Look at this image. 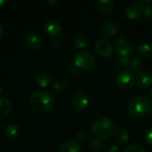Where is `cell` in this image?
<instances>
[{
    "label": "cell",
    "instance_id": "35",
    "mask_svg": "<svg viewBox=\"0 0 152 152\" xmlns=\"http://www.w3.org/2000/svg\"><path fill=\"white\" fill-rule=\"evenodd\" d=\"M150 94H151V97L152 98V89H151V93H150Z\"/></svg>",
    "mask_w": 152,
    "mask_h": 152
},
{
    "label": "cell",
    "instance_id": "14",
    "mask_svg": "<svg viewBox=\"0 0 152 152\" xmlns=\"http://www.w3.org/2000/svg\"><path fill=\"white\" fill-rule=\"evenodd\" d=\"M12 110V102L4 97H0V119L8 117L11 114Z\"/></svg>",
    "mask_w": 152,
    "mask_h": 152
},
{
    "label": "cell",
    "instance_id": "31",
    "mask_svg": "<svg viewBox=\"0 0 152 152\" xmlns=\"http://www.w3.org/2000/svg\"><path fill=\"white\" fill-rule=\"evenodd\" d=\"M108 152H119V149L117 145H111L108 149Z\"/></svg>",
    "mask_w": 152,
    "mask_h": 152
},
{
    "label": "cell",
    "instance_id": "5",
    "mask_svg": "<svg viewBox=\"0 0 152 152\" xmlns=\"http://www.w3.org/2000/svg\"><path fill=\"white\" fill-rule=\"evenodd\" d=\"M135 79V75L131 69H123L116 76V85L121 90H129L134 86Z\"/></svg>",
    "mask_w": 152,
    "mask_h": 152
},
{
    "label": "cell",
    "instance_id": "10",
    "mask_svg": "<svg viewBox=\"0 0 152 152\" xmlns=\"http://www.w3.org/2000/svg\"><path fill=\"white\" fill-rule=\"evenodd\" d=\"M95 51L98 54L106 57L107 59H111L112 57V47L107 40H98L94 45Z\"/></svg>",
    "mask_w": 152,
    "mask_h": 152
},
{
    "label": "cell",
    "instance_id": "12",
    "mask_svg": "<svg viewBox=\"0 0 152 152\" xmlns=\"http://www.w3.org/2000/svg\"><path fill=\"white\" fill-rule=\"evenodd\" d=\"M137 85L142 89H147L152 85V74L149 71H142L137 75Z\"/></svg>",
    "mask_w": 152,
    "mask_h": 152
},
{
    "label": "cell",
    "instance_id": "23",
    "mask_svg": "<svg viewBox=\"0 0 152 152\" xmlns=\"http://www.w3.org/2000/svg\"><path fill=\"white\" fill-rule=\"evenodd\" d=\"M131 63V60L128 57H119L118 60L116 62V67L120 69L121 70L123 69H126L127 67L130 66Z\"/></svg>",
    "mask_w": 152,
    "mask_h": 152
},
{
    "label": "cell",
    "instance_id": "34",
    "mask_svg": "<svg viewBox=\"0 0 152 152\" xmlns=\"http://www.w3.org/2000/svg\"><path fill=\"white\" fill-rule=\"evenodd\" d=\"M2 93V87H1V86H0V94Z\"/></svg>",
    "mask_w": 152,
    "mask_h": 152
},
{
    "label": "cell",
    "instance_id": "25",
    "mask_svg": "<svg viewBox=\"0 0 152 152\" xmlns=\"http://www.w3.org/2000/svg\"><path fill=\"white\" fill-rule=\"evenodd\" d=\"M122 152H146L145 149L137 143H134V144H130L128 146H126Z\"/></svg>",
    "mask_w": 152,
    "mask_h": 152
},
{
    "label": "cell",
    "instance_id": "11",
    "mask_svg": "<svg viewBox=\"0 0 152 152\" xmlns=\"http://www.w3.org/2000/svg\"><path fill=\"white\" fill-rule=\"evenodd\" d=\"M45 30H46V33L54 37H57L60 33H61V23L59 22L58 20L54 19V18H50L48 19L46 21H45Z\"/></svg>",
    "mask_w": 152,
    "mask_h": 152
},
{
    "label": "cell",
    "instance_id": "33",
    "mask_svg": "<svg viewBox=\"0 0 152 152\" xmlns=\"http://www.w3.org/2000/svg\"><path fill=\"white\" fill-rule=\"evenodd\" d=\"M4 3H5V1H4V0H0V6H2Z\"/></svg>",
    "mask_w": 152,
    "mask_h": 152
},
{
    "label": "cell",
    "instance_id": "26",
    "mask_svg": "<svg viewBox=\"0 0 152 152\" xmlns=\"http://www.w3.org/2000/svg\"><path fill=\"white\" fill-rule=\"evenodd\" d=\"M67 88V82L65 80H58L54 86H53V90L56 93H61L62 91H64Z\"/></svg>",
    "mask_w": 152,
    "mask_h": 152
},
{
    "label": "cell",
    "instance_id": "6",
    "mask_svg": "<svg viewBox=\"0 0 152 152\" xmlns=\"http://www.w3.org/2000/svg\"><path fill=\"white\" fill-rule=\"evenodd\" d=\"M114 47L116 53L120 57H130L134 53V45L131 40L125 37H118L115 40Z\"/></svg>",
    "mask_w": 152,
    "mask_h": 152
},
{
    "label": "cell",
    "instance_id": "29",
    "mask_svg": "<svg viewBox=\"0 0 152 152\" xmlns=\"http://www.w3.org/2000/svg\"><path fill=\"white\" fill-rule=\"evenodd\" d=\"M46 3L51 5L52 7H56L59 4H60V1L59 0H47Z\"/></svg>",
    "mask_w": 152,
    "mask_h": 152
},
{
    "label": "cell",
    "instance_id": "36",
    "mask_svg": "<svg viewBox=\"0 0 152 152\" xmlns=\"http://www.w3.org/2000/svg\"><path fill=\"white\" fill-rule=\"evenodd\" d=\"M0 127H1V126H0Z\"/></svg>",
    "mask_w": 152,
    "mask_h": 152
},
{
    "label": "cell",
    "instance_id": "18",
    "mask_svg": "<svg viewBox=\"0 0 152 152\" xmlns=\"http://www.w3.org/2000/svg\"><path fill=\"white\" fill-rule=\"evenodd\" d=\"M20 133V126L15 123H11L4 127V134L7 138H15Z\"/></svg>",
    "mask_w": 152,
    "mask_h": 152
},
{
    "label": "cell",
    "instance_id": "7",
    "mask_svg": "<svg viewBox=\"0 0 152 152\" xmlns=\"http://www.w3.org/2000/svg\"><path fill=\"white\" fill-rule=\"evenodd\" d=\"M88 104H89V96L85 91H78L72 96L71 105L76 110L82 111L87 108Z\"/></svg>",
    "mask_w": 152,
    "mask_h": 152
},
{
    "label": "cell",
    "instance_id": "1",
    "mask_svg": "<svg viewBox=\"0 0 152 152\" xmlns=\"http://www.w3.org/2000/svg\"><path fill=\"white\" fill-rule=\"evenodd\" d=\"M55 102L54 95L48 91H37L31 94L29 104L31 108L39 113L49 112Z\"/></svg>",
    "mask_w": 152,
    "mask_h": 152
},
{
    "label": "cell",
    "instance_id": "8",
    "mask_svg": "<svg viewBox=\"0 0 152 152\" xmlns=\"http://www.w3.org/2000/svg\"><path fill=\"white\" fill-rule=\"evenodd\" d=\"M143 9L144 6L142 3L135 2L130 4L126 10V15L129 20H134L141 18L143 15Z\"/></svg>",
    "mask_w": 152,
    "mask_h": 152
},
{
    "label": "cell",
    "instance_id": "4",
    "mask_svg": "<svg viewBox=\"0 0 152 152\" xmlns=\"http://www.w3.org/2000/svg\"><path fill=\"white\" fill-rule=\"evenodd\" d=\"M74 63L82 70H91L96 66V58L90 52L81 51L75 55Z\"/></svg>",
    "mask_w": 152,
    "mask_h": 152
},
{
    "label": "cell",
    "instance_id": "3",
    "mask_svg": "<svg viewBox=\"0 0 152 152\" xmlns=\"http://www.w3.org/2000/svg\"><path fill=\"white\" fill-rule=\"evenodd\" d=\"M93 134L100 140L110 138L116 132L115 123L109 118H98L92 124Z\"/></svg>",
    "mask_w": 152,
    "mask_h": 152
},
{
    "label": "cell",
    "instance_id": "28",
    "mask_svg": "<svg viewBox=\"0 0 152 152\" xmlns=\"http://www.w3.org/2000/svg\"><path fill=\"white\" fill-rule=\"evenodd\" d=\"M143 16L145 18L151 19L152 18V5L151 4H148L146 6H144L143 9Z\"/></svg>",
    "mask_w": 152,
    "mask_h": 152
},
{
    "label": "cell",
    "instance_id": "21",
    "mask_svg": "<svg viewBox=\"0 0 152 152\" xmlns=\"http://www.w3.org/2000/svg\"><path fill=\"white\" fill-rule=\"evenodd\" d=\"M87 44H88V37L84 34L77 36L74 39V46L76 49L83 50L84 48H86Z\"/></svg>",
    "mask_w": 152,
    "mask_h": 152
},
{
    "label": "cell",
    "instance_id": "13",
    "mask_svg": "<svg viewBox=\"0 0 152 152\" xmlns=\"http://www.w3.org/2000/svg\"><path fill=\"white\" fill-rule=\"evenodd\" d=\"M26 45L32 51L37 50L42 45V38L37 33H30L26 37Z\"/></svg>",
    "mask_w": 152,
    "mask_h": 152
},
{
    "label": "cell",
    "instance_id": "27",
    "mask_svg": "<svg viewBox=\"0 0 152 152\" xmlns=\"http://www.w3.org/2000/svg\"><path fill=\"white\" fill-rule=\"evenodd\" d=\"M144 140L148 144L152 145V127H150L146 130L144 134Z\"/></svg>",
    "mask_w": 152,
    "mask_h": 152
},
{
    "label": "cell",
    "instance_id": "32",
    "mask_svg": "<svg viewBox=\"0 0 152 152\" xmlns=\"http://www.w3.org/2000/svg\"><path fill=\"white\" fill-rule=\"evenodd\" d=\"M3 32H4V28H3V25H2V24L0 23V37L2 36Z\"/></svg>",
    "mask_w": 152,
    "mask_h": 152
},
{
    "label": "cell",
    "instance_id": "19",
    "mask_svg": "<svg viewBox=\"0 0 152 152\" xmlns=\"http://www.w3.org/2000/svg\"><path fill=\"white\" fill-rule=\"evenodd\" d=\"M115 140L119 143H125L129 140V133L126 128H118L115 132Z\"/></svg>",
    "mask_w": 152,
    "mask_h": 152
},
{
    "label": "cell",
    "instance_id": "30",
    "mask_svg": "<svg viewBox=\"0 0 152 152\" xmlns=\"http://www.w3.org/2000/svg\"><path fill=\"white\" fill-rule=\"evenodd\" d=\"M76 138H77V142L83 141V140H84V138H85V134H84L83 132H78V133L77 134Z\"/></svg>",
    "mask_w": 152,
    "mask_h": 152
},
{
    "label": "cell",
    "instance_id": "20",
    "mask_svg": "<svg viewBox=\"0 0 152 152\" xmlns=\"http://www.w3.org/2000/svg\"><path fill=\"white\" fill-rule=\"evenodd\" d=\"M137 53L140 57L148 59L152 56V46L148 44H143L138 46Z\"/></svg>",
    "mask_w": 152,
    "mask_h": 152
},
{
    "label": "cell",
    "instance_id": "22",
    "mask_svg": "<svg viewBox=\"0 0 152 152\" xmlns=\"http://www.w3.org/2000/svg\"><path fill=\"white\" fill-rule=\"evenodd\" d=\"M131 68V70L134 72V73H141L143 71L144 69V62L143 61H142L141 59H138V58H135V59H133L131 61V63H130V66Z\"/></svg>",
    "mask_w": 152,
    "mask_h": 152
},
{
    "label": "cell",
    "instance_id": "15",
    "mask_svg": "<svg viewBox=\"0 0 152 152\" xmlns=\"http://www.w3.org/2000/svg\"><path fill=\"white\" fill-rule=\"evenodd\" d=\"M59 152H81V145L77 141H68L61 144Z\"/></svg>",
    "mask_w": 152,
    "mask_h": 152
},
{
    "label": "cell",
    "instance_id": "24",
    "mask_svg": "<svg viewBox=\"0 0 152 152\" xmlns=\"http://www.w3.org/2000/svg\"><path fill=\"white\" fill-rule=\"evenodd\" d=\"M89 146H90V149L93 151H100L102 147H103V144H102V142L100 140V139H92L90 141V143H89Z\"/></svg>",
    "mask_w": 152,
    "mask_h": 152
},
{
    "label": "cell",
    "instance_id": "17",
    "mask_svg": "<svg viewBox=\"0 0 152 152\" xmlns=\"http://www.w3.org/2000/svg\"><path fill=\"white\" fill-rule=\"evenodd\" d=\"M37 81L41 87H47L51 85L52 77L46 71H40L37 75Z\"/></svg>",
    "mask_w": 152,
    "mask_h": 152
},
{
    "label": "cell",
    "instance_id": "9",
    "mask_svg": "<svg viewBox=\"0 0 152 152\" xmlns=\"http://www.w3.org/2000/svg\"><path fill=\"white\" fill-rule=\"evenodd\" d=\"M118 28H119V25L117 21H115L113 20H108L102 25V34L104 37L112 38L118 34Z\"/></svg>",
    "mask_w": 152,
    "mask_h": 152
},
{
    "label": "cell",
    "instance_id": "16",
    "mask_svg": "<svg viewBox=\"0 0 152 152\" xmlns=\"http://www.w3.org/2000/svg\"><path fill=\"white\" fill-rule=\"evenodd\" d=\"M98 8L101 12L104 14H109L110 13L115 7V1L113 0H101L97 4Z\"/></svg>",
    "mask_w": 152,
    "mask_h": 152
},
{
    "label": "cell",
    "instance_id": "2",
    "mask_svg": "<svg viewBox=\"0 0 152 152\" xmlns=\"http://www.w3.org/2000/svg\"><path fill=\"white\" fill-rule=\"evenodd\" d=\"M127 112L137 118L148 117L152 113V101L145 95L136 96L128 103Z\"/></svg>",
    "mask_w": 152,
    "mask_h": 152
}]
</instances>
